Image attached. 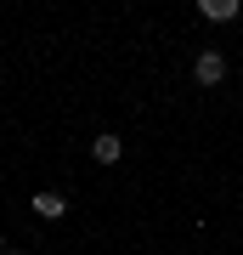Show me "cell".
I'll list each match as a JSON object with an SVG mask.
<instances>
[{
  "label": "cell",
  "instance_id": "5b68a950",
  "mask_svg": "<svg viewBox=\"0 0 243 255\" xmlns=\"http://www.w3.org/2000/svg\"><path fill=\"white\" fill-rule=\"evenodd\" d=\"M0 255H6V238H0Z\"/></svg>",
  "mask_w": 243,
  "mask_h": 255
},
{
  "label": "cell",
  "instance_id": "277c9868",
  "mask_svg": "<svg viewBox=\"0 0 243 255\" xmlns=\"http://www.w3.org/2000/svg\"><path fill=\"white\" fill-rule=\"evenodd\" d=\"M238 11H243L238 0H204V17H209V23H232Z\"/></svg>",
  "mask_w": 243,
  "mask_h": 255
},
{
  "label": "cell",
  "instance_id": "3957f363",
  "mask_svg": "<svg viewBox=\"0 0 243 255\" xmlns=\"http://www.w3.org/2000/svg\"><path fill=\"white\" fill-rule=\"evenodd\" d=\"M119 153H125V142H119L113 130H102V136L90 142V159H96V164H119Z\"/></svg>",
  "mask_w": 243,
  "mask_h": 255
},
{
  "label": "cell",
  "instance_id": "7a4b0ae2",
  "mask_svg": "<svg viewBox=\"0 0 243 255\" xmlns=\"http://www.w3.org/2000/svg\"><path fill=\"white\" fill-rule=\"evenodd\" d=\"M28 210H34L40 221H63V216H68V199H63V193H34Z\"/></svg>",
  "mask_w": 243,
  "mask_h": 255
},
{
  "label": "cell",
  "instance_id": "6da1fadb",
  "mask_svg": "<svg viewBox=\"0 0 243 255\" xmlns=\"http://www.w3.org/2000/svg\"><path fill=\"white\" fill-rule=\"evenodd\" d=\"M192 80H198V85H221V80H226V57H221V51H198Z\"/></svg>",
  "mask_w": 243,
  "mask_h": 255
}]
</instances>
